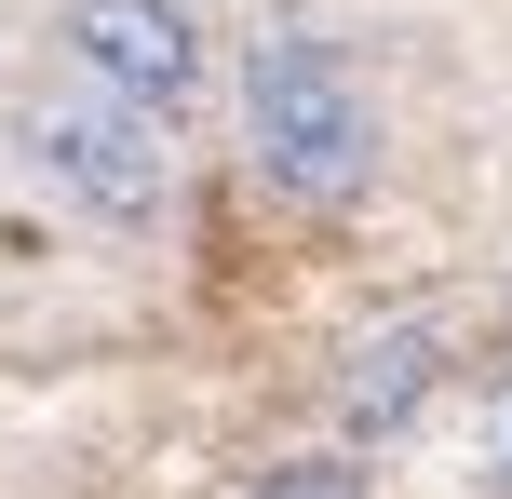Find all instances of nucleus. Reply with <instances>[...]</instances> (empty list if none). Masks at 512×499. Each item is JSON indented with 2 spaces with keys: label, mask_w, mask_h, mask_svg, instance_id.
Here are the masks:
<instances>
[{
  "label": "nucleus",
  "mask_w": 512,
  "mask_h": 499,
  "mask_svg": "<svg viewBox=\"0 0 512 499\" xmlns=\"http://www.w3.org/2000/svg\"><path fill=\"white\" fill-rule=\"evenodd\" d=\"M68 54L108 81V95H135V108H176L189 81H203L189 0H68Z\"/></svg>",
  "instance_id": "7ed1b4c3"
},
{
  "label": "nucleus",
  "mask_w": 512,
  "mask_h": 499,
  "mask_svg": "<svg viewBox=\"0 0 512 499\" xmlns=\"http://www.w3.org/2000/svg\"><path fill=\"white\" fill-rule=\"evenodd\" d=\"M27 162H41L54 189H68L81 216H108V230H135V216L176 203V149H162V122L135 95H41L27 108Z\"/></svg>",
  "instance_id": "f03ea898"
},
{
  "label": "nucleus",
  "mask_w": 512,
  "mask_h": 499,
  "mask_svg": "<svg viewBox=\"0 0 512 499\" xmlns=\"http://www.w3.org/2000/svg\"><path fill=\"white\" fill-rule=\"evenodd\" d=\"M499 473H512V432H499Z\"/></svg>",
  "instance_id": "423d86ee"
},
{
  "label": "nucleus",
  "mask_w": 512,
  "mask_h": 499,
  "mask_svg": "<svg viewBox=\"0 0 512 499\" xmlns=\"http://www.w3.org/2000/svg\"><path fill=\"white\" fill-rule=\"evenodd\" d=\"M243 135H256V176L297 189V203H351L364 162H378V108H364L351 54L310 41V27H270L243 54Z\"/></svg>",
  "instance_id": "f257e3e1"
},
{
  "label": "nucleus",
  "mask_w": 512,
  "mask_h": 499,
  "mask_svg": "<svg viewBox=\"0 0 512 499\" xmlns=\"http://www.w3.org/2000/svg\"><path fill=\"white\" fill-rule=\"evenodd\" d=\"M432 378H445V338H432V324H391V338H364V351H351V378H337V419H351V432H405L418 405H432Z\"/></svg>",
  "instance_id": "20e7f679"
},
{
  "label": "nucleus",
  "mask_w": 512,
  "mask_h": 499,
  "mask_svg": "<svg viewBox=\"0 0 512 499\" xmlns=\"http://www.w3.org/2000/svg\"><path fill=\"white\" fill-rule=\"evenodd\" d=\"M499 324H512V311H499Z\"/></svg>",
  "instance_id": "0eeeda50"
},
{
  "label": "nucleus",
  "mask_w": 512,
  "mask_h": 499,
  "mask_svg": "<svg viewBox=\"0 0 512 499\" xmlns=\"http://www.w3.org/2000/svg\"><path fill=\"white\" fill-rule=\"evenodd\" d=\"M256 499H351V473H337V459H310V473H283V486H256Z\"/></svg>",
  "instance_id": "39448f33"
}]
</instances>
